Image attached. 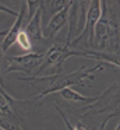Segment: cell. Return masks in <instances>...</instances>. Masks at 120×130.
Returning a JSON list of instances; mask_svg holds the SVG:
<instances>
[{
    "mask_svg": "<svg viewBox=\"0 0 120 130\" xmlns=\"http://www.w3.org/2000/svg\"><path fill=\"white\" fill-rule=\"evenodd\" d=\"M21 21H22V13H20L18 14V18H17V21H15V24H14L13 27H11V29L6 34V39H4V42H3V52H6L8 49V46L11 45V43H14V41H15V37H17V34H18V29H20V24H21Z\"/></svg>",
    "mask_w": 120,
    "mask_h": 130,
    "instance_id": "obj_1",
    "label": "cell"
},
{
    "mask_svg": "<svg viewBox=\"0 0 120 130\" xmlns=\"http://www.w3.org/2000/svg\"><path fill=\"white\" fill-rule=\"evenodd\" d=\"M64 20H66V10H63V11L59 13L57 15H55V18L50 21V25H49V32L50 34H55L56 29L61 27V24L64 23Z\"/></svg>",
    "mask_w": 120,
    "mask_h": 130,
    "instance_id": "obj_2",
    "label": "cell"
},
{
    "mask_svg": "<svg viewBox=\"0 0 120 130\" xmlns=\"http://www.w3.org/2000/svg\"><path fill=\"white\" fill-rule=\"evenodd\" d=\"M15 42L22 49H25V51L31 49V41H29V37H28V34L25 31H18V34L15 37Z\"/></svg>",
    "mask_w": 120,
    "mask_h": 130,
    "instance_id": "obj_3",
    "label": "cell"
},
{
    "mask_svg": "<svg viewBox=\"0 0 120 130\" xmlns=\"http://www.w3.org/2000/svg\"><path fill=\"white\" fill-rule=\"evenodd\" d=\"M3 34H6V32H0V35H3Z\"/></svg>",
    "mask_w": 120,
    "mask_h": 130,
    "instance_id": "obj_5",
    "label": "cell"
},
{
    "mask_svg": "<svg viewBox=\"0 0 120 130\" xmlns=\"http://www.w3.org/2000/svg\"><path fill=\"white\" fill-rule=\"evenodd\" d=\"M61 95H63L64 98L70 99V101H78V102H81V101H89V98L80 95V94H77L75 91L70 90V88H64L63 92H61Z\"/></svg>",
    "mask_w": 120,
    "mask_h": 130,
    "instance_id": "obj_4",
    "label": "cell"
}]
</instances>
